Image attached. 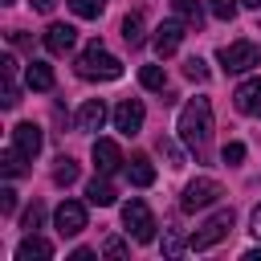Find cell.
Returning a JSON list of instances; mask_svg holds the SVG:
<instances>
[{
	"instance_id": "1",
	"label": "cell",
	"mask_w": 261,
	"mask_h": 261,
	"mask_svg": "<svg viewBox=\"0 0 261 261\" xmlns=\"http://www.w3.org/2000/svg\"><path fill=\"white\" fill-rule=\"evenodd\" d=\"M179 139L188 151L204 155L208 151V139H212V102L208 98H192L184 110H179V122H175Z\"/></svg>"
},
{
	"instance_id": "2",
	"label": "cell",
	"mask_w": 261,
	"mask_h": 261,
	"mask_svg": "<svg viewBox=\"0 0 261 261\" xmlns=\"http://www.w3.org/2000/svg\"><path fill=\"white\" fill-rule=\"evenodd\" d=\"M73 69H77V77H86V82H114V77H122V61H118L114 53H106L102 41H90V45L77 53Z\"/></svg>"
},
{
	"instance_id": "3",
	"label": "cell",
	"mask_w": 261,
	"mask_h": 261,
	"mask_svg": "<svg viewBox=\"0 0 261 261\" xmlns=\"http://www.w3.org/2000/svg\"><path fill=\"white\" fill-rule=\"evenodd\" d=\"M228 232H232V208H220V212H212V216L188 237V249H192V253H204V249L220 245Z\"/></svg>"
},
{
	"instance_id": "4",
	"label": "cell",
	"mask_w": 261,
	"mask_h": 261,
	"mask_svg": "<svg viewBox=\"0 0 261 261\" xmlns=\"http://www.w3.org/2000/svg\"><path fill=\"white\" fill-rule=\"evenodd\" d=\"M220 196H224V192H220V184H216L212 175H196V179L184 188L179 208H184V212H200V208H212Z\"/></svg>"
},
{
	"instance_id": "5",
	"label": "cell",
	"mask_w": 261,
	"mask_h": 261,
	"mask_svg": "<svg viewBox=\"0 0 261 261\" xmlns=\"http://www.w3.org/2000/svg\"><path fill=\"white\" fill-rule=\"evenodd\" d=\"M216 61H220L224 73H249V69L261 61V53H257L253 41H232V45H224V49L216 53Z\"/></svg>"
},
{
	"instance_id": "6",
	"label": "cell",
	"mask_w": 261,
	"mask_h": 261,
	"mask_svg": "<svg viewBox=\"0 0 261 261\" xmlns=\"http://www.w3.org/2000/svg\"><path fill=\"white\" fill-rule=\"evenodd\" d=\"M122 224H126V232H130L139 245L155 241V216H151V208H147L143 200H126V204H122Z\"/></svg>"
},
{
	"instance_id": "7",
	"label": "cell",
	"mask_w": 261,
	"mask_h": 261,
	"mask_svg": "<svg viewBox=\"0 0 261 261\" xmlns=\"http://www.w3.org/2000/svg\"><path fill=\"white\" fill-rule=\"evenodd\" d=\"M143 118H147V110H143V102L139 98H122L118 106H114V130L118 135H139L143 130Z\"/></svg>"
},
{
	"instance_id": "8",
	"label": "cell",
	"mask_w": 261,
	"mask_h": 261,
	"mask_svg": "<svg viewBox=\"0 0 261 261\" xmlns=\"http://www.w3.org/2000/svg\"><path fill=\"white\" fill-rule=\"evenodd\" d=\"M53 224H57L61 237H77V232L86 228V204H77V200H61L57 212H53Z\"/></svg>"
},
{
	"instance_id": "9",
	"label": "cell",
	"mask_w": 261,
	"mask_h": 261,
	"mask_svg": "<svg viewBox=\"0 0 261 261\" xmlns=\"http://www.w3.org/2000/svg\"><path fill=\"white\" fill-rule=\"evenodd\" d=\"M41 143H45V135H41L37 122H16V126H12V147H16L24 159H37V155H41Z\"/></svg>"
},
{
	"instance_id": "10",
	"label": "cell",
	"mask_w": 261,
	"mask_h": 261,
	"mask_svg": "<svg viewBox=\"0 0 261 261\" xmlns=\"http://www.w3.org/2000/svg\"><path fill=\"white\" fill-rule=\"evenodd\" d=\"M232 102H237V110H241V114L261 118V77H245V82L232 90Z\"/></svg>"
},
{
	"instance_id": "11",
	"label": "cell",
	"mask_w": 261,
	"mask_h": 261,
	"mask_svg": "<svg viewBox=\"0 0 261 261\" xmlns=\"http://www.w3.org/2000/svg\"><path fill=\"white\" fill-rule=\"evenodd\" d=\"M90 155H94V167H98V175H114V171H118V167H122V163H126V159H122V151H118V143H114V139H98V143H94V151H90Z\"/></svg>"
},
{
	"instance_id": "12",
	"label": "cell",
	"mask_w": 261,
	"mask_h": 261,
	"mask_svg": "<svg viewBox=\"0 0 261 261\" xmlns=\"http://www.w3.org/2000/svg\"><path fill=\"white\" fill-rule=\"evenodd\" d=\"M184 29H188V24H184L179 16H175V20H163V24L155 29V53H159V57H171V53L179 49V41H184Z\"/></svg>"
},
{
	"instance_id": "13",
	"label": "cell",
	"mask_w": 261,
	"mask_h": 261,
	"mask_svg": "<svg viewBox=\"0 0 261 261\" xmlns=\"http://www.w3.org/2000/svg\"><path fill=\"white\" fill-rule=\"evenodd\" d=\"M73 41H77V29H73V24H49V29H45V49L57 53V57L69 53Z\"/></svg>"
},
{
	"instance_id": "14",
	"label": "cell",
	"mask_w": 261,
	"mask_h": 261,
	"mask_svg": "<svg viewBox=\"0 0 261 261\" xmlns=\"http://www.w3.org/2000/svg\"><path fill=\"white\" fill-rule=\"evenodd\" d=\"M102 122H106V102H102V98L82 102V110H77V130H102Z\"/></svg>"
},
{
	"instance_id": "15",
	"label": "cell",
	"mask_w": 261,
	"mask_h": 261,
	"mask_svg": "<svg viewBox=\"0 0 261 261\" xmlns=\"http://www.w3.org/2000/svg\"><path fill=\"white\" fill-rule=\"evenodd\" d=\"M0 73H4V106L12 110V106L20 102V86H16V57H12V53H4V57H0Z\"/></svg>"
},
{
	"instance_id": "16",
	"label": "cell",
	"mask_w": 261,
	"mask_h": 261,
	"mask_svg": "<svg viewBox=\"0 0 261 261\" xmlns=\"http://www.w3.org/2000/svg\"><path fill=\"white\" fill-rule=\"evenodd\" d=\"M49 257H53V245L41 241V237H33V232L16 245V261H49Z\"/></svg>"
},
{
	"instance_id": "17",
	"label": "cell",
	"mask_w": 261,
	"mask_h": 261,
	"mask_svg": "<svg viewBox=\"0 0 261 261\" xmlns=\"http://www.w3.org/2000/svg\"><path fill=\"white\" fill-rule=\"evenodd\" d=\"M126 179H130L135 188H151V184H155V163H151L147 155H135V159L126 163Z\"/></svg>"
},
{
	"instance_id": "18",
	"label": "cell",
	"mask_w": 261,
	"mask_h": 261,
	"mask_svg": "<svg viewBox=\"0 0 261 261\" xmlns=\"http://www.w3.org/2000/svg\"><path fill=\"white\" fill-rule=\"evenodd\" d=\"M24 86L29 90H53V69L45 61H29L24 65Z\"/></svg>"
},
{
	"instance_id": "19",
	"label": "cell",
	"mask_w": 261,
	"mask_h": 261,
	"mask_svg": "<svg viewBox=\"0 0 261 261\" xmlns=\"http://www.w3.org/2000/svg\"><path fill=\"white\" fill-rule=\"evenodd\" d=\"M86 200H90V204H98V208H110L118 196H114V188H110V179H106V175H102V179L94 175V179L86 184Z\"/></svg>"
},
{
	"instance_id": "20",
	"label": "cell",
	"mask_w": 261,
	"mask_h": 261,
	"mask_svg": "<svg viewBox=\"0 0 261 261\" xmlns=\"http://www.w3.org/2000/svg\"><path fill=\"white\" fill-rule=\"evenodd\" d=\"M171 8H175V16H179L188 29H200V24H204V8H200V0H171Z\"/></svg>"
},
{
	"instance_id": "21",
	"label": "cell",
	"mask_w": 261,
	"mask_h": 261,
	"mask_svg": "<svg viewBox=\"0 0 261 261\" xmlns=\"http://www.w3.org/2000/svg\"><path fill=\"white\" fill-rule=\"evenodd\" d=\"M122 41H126L130 49H139V45H143V16H139V12L122 16Z\"/></svg>"
},
{
	"instance_id": "22",
	"label": "cell",
	"mask_w": 261,
	"mask_h": 261,
	"mask_svg": "<svg viewBox=\"0 0 261 261\" xmlns=\"http://www.w3.org/2000/svg\"><path fill=\"white\" fill-rule=\"evenodd\" d=\"M65 4H69V12L82 16V20H98L102 8H106V0H65Z\"/></svg>"
},
{
	"instance_id": "23",
	"label": "cell",
	"mask_w": 261,
	"mask_h": 261,
	"mask_svg": "<svg viewBox=\"0 0 261 261\" xmlns=\"http://www.w3.org/2000/svg\"><path fill=\"white\" fill-rule=\"evenodd\" d=\"M139 82H143V90H167L163 65H143V69H139Z\"/></svg>"
},
{
	"instance_id": "24",
	"label": "cell",
	"mask_w": 261,
	"mask_h": 261,
	"mask_svg": "<svg viewBox=\"0 0 261 261\" xmlns=\"http://www.w3.org/2000/svg\"><path fill=\"white\" fill-rule=\"evenodd\" d=\"M0 171H4L8 179H16V175H24V155H20L16 147H8V151L0 155Z\"/></svg>"
},
{
	"instance_id": "25",
	"label": "cell",
	"mask_w": 261,
	"mask_h": 261,
	"mask_svg": "<svg viewBox=\"0 0 261 261\" xmlns=\"http://www.w3.org/2000/svg\"><path fill=\"white\" fill-rule=\"evenodd\" d=\"M73 179H77V163L61 155V159H57V167H53V184H61V188H69Z\"/></svg>"
},
{
	"instance_id": "26",
	"label": "cell",
	"mask_w": 261,
	"mask_h": 261,
	"mask_svg": "<svg viewBox=\"0 0 261 261\" xmlns=\"http://www.w3.org/2000/svg\"><path fill=\"white\" fill-rule=\"evenodd\" d=\"M41 220H45V208H41V204H29V208H24V216H20V228H24V232H37V228H41Z\"/></svg>"
},
{
	"instance_id": "27",
	"label": "cell",
	"mask_w": 261,
	"mask_h": 261,
	"mask_svg": "<svg viewBox=\"0 0 261 261\" xmlns=\"http://www.w3.org/2000/svg\"><path fill=\"white\" fill-rule=\"evenodd\" d=\"M208 12L216 20H232L237 16V0H208Z\"/></svg>"
},
{
	"instance_id": "28",
	"label": "cell",
	"mask_w": 261,
	"mask_h": 261,
	"mask_svg": "<svg viewBox=\"0 0 261 261\" xmlns=\"http://www.w3.org/2000/svg\"><path fill=\"white\" fill-rule=\"evenodd\" d=\"M184 73H188L192 82H208V65H204L200 57H188V61H184Z\"/></svg>"
},
{
	"instance_id": "29",
	"label": "cell",
	"mask_w": 261,
	"mask_h": 261,
	"mask_svg": "<svg viewBox=\"0 0 261 261\" xmlns=\"http://www.w3.org/2000/svg\"><path fill=\"white\" fill-rule=\"evenodd\" d=\"M184 249H188V245L179 241V232H171V228H167V232H163V257H179Z\"/></svg>"
},
{
	"instance_id": "30",
	"label": "cell",
	"mask_w": 261,
	"mask_h": 261,
	"mask_svg": "<svg viewBox=\"0 0 261 261\" xmlns=\"http://www.w3.org/2000/svg\"><path fill=\"white\" fill-rule=\"evenodd\" d=\"M220 159H224L228 167H237V163L245 159V143H224V151H220Z\"/></svg>"
},
{
	"instance_id": "31",
	"label": "cell",
	"mask_w": 261,
	"mask_h": 261,
	"mask_svg": "<svg viewBox=\"0 0 261 261\" xmlns=\"http://www.w3.org/2000/svg\"><path fill=\"white\" fill-rule=\"evenodd\" d=\"M159 151H163V155L171 159V167H184V155L175 151V143H167V139H159Z\"/></svg>"
},
{
	"instance_id": "32",
	"label": "cell",
	"mask_w": 261,
	"mask_h": 261,
	"mask_svg": "<svg viewBox=\"0 0 261 261\" xmlns=\"http://www.w3.org/2000/svg\"><path fill=\"white\" fill-rule=\"evenodd\" d=\"M102 253H106V257H126V253H130V249H126V245H122V241H118V237H110V241H106V245H102Z\"/></svg>"
},
{
	"instance_id": "33",
	"label": "cell",
	"mask_w": 261,
	"mask_h": 261,
	"mask_svg": "<svg viewBox=\"0 0 261 261\" xmlns=\"http://www.w3.org/2000/svg\"><path fill=\"white\" fill-rule=\"evenodd\" d=\"M16 208V192L12 188H0V212H12Z\"/></svg>"
},
{
	"instance_id": "34",
	"label": "cell",
	"mask_w": 261,
	"mask_h": 261,
	"mask_svg": "<svg viewBox=\"0 0 261 261\" xmlns=\"http://www.w3.org/2000/svg\"><path fill=\"white\" fill-rule=\"evenodd\" d=\"M249 224H253V237H261V204L253 208V216H249Z\"/></svg>"
},
{
	"instance_id": "35",
	"label": "cell",
	"mask_w": 261,
	"mask_h": 261,
	"mask_svg": "<svg viewBox=\"0 0 261 261\" xmlns=\"http://www.w3.org/2000/svg\"><path fill=\"white\" fill-rule=\"evenodd\" d=\"M69 261H94V249H73V257Z\"/></svg>"
},
{
	"instance_id": "36",
	"label": "cell",
	"mask_w": 261,
	"mask_h": 261,
	"mask_svg": "<svg viewBox=\"0 0 261 261\" xmlns=\"http://www.w3.org/2000/svg\"><path fill=\"white\" fill-rule=\"evenodd\" d=\"M33 8H37V12H53V8H57V0H33Z\"/></svg>"
},
{
	"instance_id": "37",
	"label": "cell",
	"mask_w": 261,
	"mask_h": 261,
	"mask_svg": "<svg viewBox=\"0 0 261 261\" xmlns=\"http://www.w3.org/2000/svg\"><path fill=\"white\" fill-rule=\"evenodd\" d=\"M245 261H261V249H249V253H245Z\"/></svg>"
},
{
	"instance_id": "38",
	"label": "cell",
	"mask_w": 261,
	"mask_h": 261,
	"mask_svg": "<svg viewBox=\"0 0 261 261\" xmlns=\"http://www.w3.org/2000/svg\"><path fill=\"white\" fill-rule=\"evenodd\" d=\"M241 4H245V8H257V12H261V0H241Z\"/></svg>"
},
{
	"instance_id": "39",
	"label": "cell",
	"mask_w": 261,
	"mask_h": 261,
	"mask_svg": "<svg viewBox=\"0 0 261 261\" xmlns=\"http://www.w3.org/2000/svg\"><path fill=\"white\" fill-rule=\"evenodd\" d=\"M4 4H12V0H4Z\"/></svg>"
}]
</instances>
